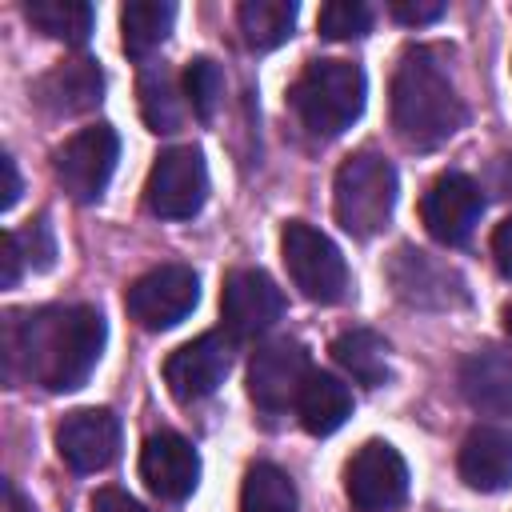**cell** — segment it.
Here are the masks:
<instances>
[{
    "instance_id": "cell-1",
    "label": "cell",
    "mask_w": 512,
    "mask_h": 512,
    "mask_svg": "<svg viewBox=\"0 0 512 512\" xmlns=\"http://www.w3.org/2000/svg\"><path fill=\"white\" fill-rule=\"evenodd\" d=\"M108 340V324L92 304H56L12 312L4 320V376L32 380L48 392L80 388Z\"/></svg>"
},
{
    "instance_id": "cell-2",
    "label": "cell",
    "mask_w": 512,
    "mask_h": 512,
    "mask_svg": "<svg viewBox=\"0 0 512 512\" xmlns=\"http://www.w3.org/2000/svg\"><path fill=\"white\" fill-rule=\"evenodd\" d=\"M392 128L408 148L420 152L440 148L464 128V100L436 56L424 48L408 52L392 76Z\"/></svg>"
},
{
    "instance_id": "cell-3",
    "label": "cell",
    "mask_w": 512,
    "mask_h": 512,
    "mask_svg": "<svg viewBox=\"0 0 512 512\" xmlns=\"http://www.w3.org/2000/svg\"><path fill=\"white\" fill-rule=\"evenodd\" d=\"M364 72L348 60H312L292 84V108L308 136L332 140L364 112Z\"/></svg>"
},
{
    "instance_id": "cell-4",
    "label": "cell",
    "mask_w": 512,
    "mask_h": 512,
    "mask_svg": "<svg viewBox=\"0 0 512 512\" xmlns=\"http://www.w3.org/2000/svg\"><path fill=\"white\" fill-rule=\"evenodd\" d=\"M396 204V168L380 152H356L340 164L332 184V208L344 232L368 240L384 232Z\"/></svg>"
},
{
    "instance_id": "cell-5",
    "label": "cell",
    "mask_w": 512,
    "mask_h": 512,
    "mask_svg": "<svg viewBox=\"0 0 512 512\" xmlns=\"http://www.w3.org/2000/svg\"><path fill=\"white\" fill-rule=\"evenodd\" d=\"M280 252H284V264H288V276L292 284L316 300V304H340L348 296V264L340 256V248L320 232L312 228L308 220H288L284 232H280Z\"/></svg>"
},
{
    "instance_id": "cell-6",
    "label": "cell",
    "mask_w": 512,
    "mask_h": 512,
    "mask_svg": "<svg viewBox=\"0 0 512 512\" xmlns=\"http://www.w3.org/2000/svg\"><path fill=\"white\" fill-rule=\"evenodd\" d=\"M116 156H120V136L108 124H92V128H80L76 136H68L56 148L52 168H56L60 188L72 200L92 204V200L104 196V188L116 172Z\"/></svg>"
},
{
    "instance_id": "cell-7",
    "label": "cell",
    "mask_w": 512,
    "mask_h": 512,
    "mask_svg": "<svg viewBox=\"0 0 512 512\" xmlns=\"http://www.w3.org/2000/svg\"><path fill=\"white\" fill-rule=\"evenodd\" d=\"M196 300H200V280L188 264H160L140 280H132V288L124 292L128 316L148 332H164L180 324L196 308Z\"/></svg>"
},
{
    "instance_id": "cell-8",
    "label": "cell",
    "mask_w": 512,
    "mask_h": 512,
    "mask_svg": "<svg viewBox=\"0 0 512 512\" xmlns=\"http://www.w3.org/2000/svg\"><path fill=\"white\" fill-rule=\"evenodd\" d=\"M144 200L164 220H192L204 208V200H208V168H204V156L192 144L160 152L156 164H152V172H148Z\"/></svg>"
},
{
    "instance_id": "cell-9",
    "label": "cell",
    "mask_w": 512,
    "mask_h": 512,
    "mask_svg": "<svg viewBox=\"0 0 512 512\" xmlns=\"http://www.w3.org/2000/svg\"><path fill=\"white\" fill-rule=\"evenodd\" d=\"M344 492L356 512H392L408 496V464L388 440H368L344 468Z\"/></svg>"
},
{
    "instance_id": "cell-10",
    "label": "cell",
    "mask_w": 512,
    "mask_h": 512,
    "mask_svg": "<svg viewBox=\"0 0 512 512\" xmlns=\"http://www.w3.org/2000/svg\"><path fill=\"white\" fill-rule=\"evenodd\" d=\"M220 312H224L228 336L252 340L284 316V292L260 268H232L220 288Z\"/></svg>"
},
{
    "instance_id": "cell-11",
    "label": "cell",
    "mask_w": 512,
    "mask_h": 512,
    "mask_svg": "<svg viewBox=\"0 0 512 512\" xmlns=\"http://www.w3.org/2000/svg\"><path fill=\"white\" fill-rule=\"evenodd\" d=\"M312 376L308 352L296 340H268L264 348L252 352L248 364V396L260 412H284L300 400L304 380Z\"/></svg>"
},
{
    "instance_id": "cell-12",
    "label": "cell",
    "mask_w": 512,
    "mask_h": 512,
    "mask_svg": "<svg viewBox=\"0 0 512 512\" xmlns=\"http://www.w3.org/2000/svg\"><path fill=\"white\" fill-rule=\"evenodd\" d=\"M480 212H484V196H480V184L464 172H444L428 184L424 200H420V216H424V228L456 248L472 236V228L480 224Z\"/></svg>"
},
{
    "instance_id": "cell-13",
    "label": "cell",
    "mask_w": 512,
    "mask_h": 512,
    "mask_svg": "<svg viewBox=\"0 0 512 512\" xmlns=\"http://www.w3.org/2000/svg\"><path fill=\"white\" fill-rule=\"evenodd\" d=\"M228 368H232V340L224 332H204V336L180 344L164 360V380L176 400L192 404V400L212 396L224 384Z\"/></svg>"
},
{
    "instance_id": "cell-14",
    "label": "cell",
    "mask_w": 512,
    "mask_h": 512,
    "mask_svg": "<svg viewBox=\"0 0 512 512\" xmlns=\"http://www.w3.org/2000/svg\"><path fill=\"white\" fill-rule=\"evenodd\" d=\"M388 280H392L396 296L412 308H456L468 300L464 280L448 264H440L436 256H428L412 244L396 248L392 264H388Z\"/></svg>"
},
{
    "instance_id": "cell-15",
    "label": "cell",
    "mask_w": 512,
    "mask_h": 512,
    "mask_svg": "<svg viewBox=\"0 0 512 512\" xmlns=\"http://www.w3.org/2000/svg\"><path fill=\"white\" fill-rule=\"evenodd\" d=\"M56 448L76 472H100L120 452V416L108 408H76L60 420Z\"/></svg>"
},
{
    "instance_id": "cell-16",
    "label": "cell",
    "mask_w": 512,
    "mask_h": 512,
    "mask_svg": "<svg viewBox=\"0 0 512 512\" xmlns=\"http://www.w3.org/2000/svg\"><path fill=\"white\" fill-rule=\"evenodd\" d=\"M140 476L160 500H188L200 484V452L180 432H152L140 448Z\"/></svg>"
},
{
    "instance_id": "cell-17",
    "label": "cell",
    "mask_w": 512,
    "mask_h": 512,
    "mask_svg": "<svg viewBox=\"0 0 512 512\" xmlns=\"http://www.w3.org/2000/svg\"><path fill=\"white\" fill-rule=\"evenodd\" d=\"M460 480L476 492H504L512 484V428L480 424L460 444Z\"/></svg>"
},
{
    "instance_id": "cell-18",
    "label": "cell",
    "mask_w": 512,
    "mask_h": 512,
    "mask_svg": "<svg viewBox=\"0 0 512 512\" xmlns=\"http://www.w3.org/2000/svg\"><path fill=\"white\" fill-rule=\"evenodd\" d=\"M460 392L484 416H512V352L476 348L460 364Z\"/></svg>"
},
{
    "instance_id": "cell-19",
    "label": "cell",
    "mask_w": 512,
    "mask_h": 512,
    "mask_svg": "<svg viewBox=\"0 0 512 512\" xmlns=\"http://www.w3.org/2000/svg\"><path fill=\"white\" fill-rule=\"evenodd\" d=\"M104 96V72L96 68V60L88 56H76V60H64L56 64L52 72H44L36 80V100L40 108H48L52 116H76V112H88L96 108Z\"/></svg>"
},
{
    "instance_id": "cell-20",
    "label": "cell",
    "mask_w": 512,
    "mask_h": 512,
    "mask_svg": "<svg viewBox=\"0 0 512 512\" xmlns=\"http://www.w3.org/2000/svg\"><path fill=\"white\" fill-rule=\"evenodd\" d=\"M296 412H300V424L312 432V436H332L348 416H352V392L340 376L332 372H312L300 388V400H296Z\"/></svg>"
},
{
    "instance_id": "cell-21",
    "label": "cell",
    "mask_w": 512,
    "mask_h": 512,
    "mask_svg": "<svg viewBox=\"0 0 512 512\" xmlns=\"http://www.w3.org/2000/svg\"><path fill=\"white\" fill-rule=\"evenodd\" d=\"M332 360L368 388H380L388 380V344L372 328H348L332 340Z\"/></svg>"
},
{
    "instance_id": "cell-22",
    "label": "cell",
    "mask_w": 512,
    "mask_h": 512,
    "mask_svg": "<svg viewBox=\"0 0 512 512\" xmlns=\"http://www.w3.org/2000/svg\"><path fill=\"white\" fill-rule=\"evenodd\" d=\"M176 20V4L168 0H132L120 8V32H124V52L132 60H144L152 48L164 44V36L172 32Z\"/></svg>"
},
{
    "instance_id": "cell-23",
    "label": "cell",
    "mask_w": 512,
    "mask_h": 512,
    "mask_svg": "<svg viewBox=\"0 0 512 512\" xmlns=\"http://www.w3.org/2000/svg\"><path fill=\"white\" fill-rule=\"evenodd\" d=\"M296 4L292 0H244L240 4V32L252 52L280 48L292 36Z\"/></svg>"
},
{
    "instance_id": "cell-24",
    "label": "cell",
    "mask_w": 512,
    "mask_h": 512,
    "mask_svg": "<svg viewBox=\"0 0 512 512\" xmlns=\"http://www.w3.org/2000/svg\"><path fill=\"white\" fill-rule=\"evenodd\" d=\"M296 484L288 480L284 468L260 460L248 468L244 488H240V512H296Z\"/></svg>"
},
{
    "instance_id": "cell-25",
    "label": "cell",
    "mask_w": 512,
    "mask_h": 512,
    "mask_svg": "<svg viewBox=\"0 0 512 512\" xmlns=\"http://www.w3.org/2000/svg\"><path fill=\"white\" fill-rule=\"evenodd\" d=\"M24 16L40 32H48L56 40H68V44H84L92 36V20H96L92 4H84V0H28Z\"/></svg>"
},
{
    "instance_id": "cell-26",
    "label": "cell",
    "mask_w": 512,
    "mask_h": 512,
    "mask_svg": "<svg viewBox=\"0 0 512 512\" xmlns=\"http://www.w3.org/2000/svg\"><path fill=\"white\" fill-rule=\"evenodd\" d=\"M140 112H144V124L152 132H176L180 128L184 104H180L176 80L164 64L144 68V76H140Z\"/></svg>"
},
{
    "instance_id": "cell-27",
    "label": "cell",
    "mask_w": 512,
    "mask_h": 512,
    "mask_svg": "<svg viewBox=\"0 0 512 512\" xmlns=\"http://www.w3.org/2000/svg\"><path fill=\"white\" fill-rule=\"evenodd\" d=\"M184 96H188V104H192V112L200 120H212L220 100H224V72H220V64L208 60V56L188 60V68H184Z\"/></svg>"
},
{
    "instance_id": "cell-28",
    "label": "cell",
    "mask_w": 512,
    "mask_h": 512,
    "mask_svg": "<svg viewBox=\"0 0 512 512\" xmlns=\"http://www.w3.org/2000/svg\"><path fill=\"white\" fill-rule=\"evenodd\" d=\"M316 28L328 40H360L372 28V8L360 4V0H332V4L320 8Z\"/></svg>"
},
{
    "instance_id": "cell-29",
    "label": "cell",
    "mask_w": 512,
    "mask_h": 512,
    "mask_svg": "<svg viewBox=\"0 0 512 512\" xmlns=\"http://www.w3.org/2000/svg\"><path fill=\"white\" fill-rule=\"evenodd\" d=\"M16 240H20V252L28 256V264H32V268H48V264H52L56 244H52V232H48V224H44V220H36L32 228L16 232Z\"/></svg>"
},
{
    "instance_id": "cell-30",
    "label": "cell",
    "mask_w": 512,
    "mask_h": 512,
    "mask_svg": "<svg viewBox=\"0 0 512 512\" xmlns=\"http://www.w3.org/2000/svg\"><path fill=\"white\" fill-rule=\"evenodd\" d=\"M392 16L396 20H404V24H432V20H440L444 16V4L440 0H428V4H412V0H396L392 4Z\"/></svg>"
},
{
    "instance_id": "cell-31",
    "label": "cell",
    "mask_w": 512,
    "mask_h": 512,
    "mask_svg": "<svg viewBox=\"0 0 512 512\" xmlns=\"http://www.w3.org/2000/svg\"><path fill=\"white\" fill-rule=\"evenodd\" d=\"M20 260H24V252H20L16 232H4V244H0V264H4L0 284H4V288H16V280H20Z\"/></svg>"
},
{
    "instance_id": "cell-32",
    "label": "cell",
    "mask_w": 512,
    "mask_h": 512,
    "mask_svg": "<svg viewBox=\"0 0 512 512\" xmlns=\"http://www.w3.org/2000/svg\"><path fill=\"white\" fill-rule=\"evenodd\" d=\"M92 512H144V508L128 492H120V488H100L92 496Z\"/></svg>"
},
{
    "instance_id": "cell-33",
    "label": "cell",
    "mask_w": 512,
    "mask_h": 512,
    "mask_svg": "<svg viewBox=\"0 0 512 512\" xmlns=\"http://www.w3.org/2000/svg\"><path fill=\"white\" fill-rule=\"evenodd\" d=\"M492 256H496L500 272H504V276H512V216L492 232Z\"/></svg>"
},
{
    "instance_id": "cell-34",
    "label": "cell",
    "mask_w": 512,
    "mask_h": 512,
    "mask_svg": "<svg viewBox=\"0 0 512 512\" xmlns=\"http://www.w3.org/2000/svg\"><path fill=\"white\" fill-rule=\"evenodd\" d=\"M0 172H4V196H0V208H12L16 196H20V172H16V160H12V156H0Z\"/></svg>"
},
{
    "instance_id": "cell-35",
    "label": "cell",
    "mask_w": 512,
    "mask_h": 512,
    "mask_svg": "<svg viewBox=\"0 0 512 512\" xmlns=\"http://www.w3.org/2000/svg\"><path fill=\"white\" fill-rule=\"evenodd\" d=\"M4 512H36V508L24 500V492H20L12 480L4 484Z\"/></svg>"
},
{
    "instance_id": "cell-36",
    "label": "cell",
    "mask_w": 512,
    "mask_h": 512,
    "mask_svg": "<svg viewBox=\"0 0 512 512\" xmlns=\"http://www.w3.org/2000/svg\"><path fill=\"white\" fill-rule=\"evenodd\" d=\"M504 332H508V336H512V304H508V308H504Z\"/></svg>"
}]
</instances>
